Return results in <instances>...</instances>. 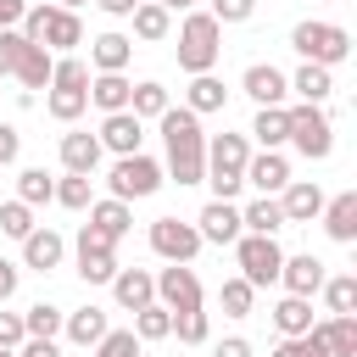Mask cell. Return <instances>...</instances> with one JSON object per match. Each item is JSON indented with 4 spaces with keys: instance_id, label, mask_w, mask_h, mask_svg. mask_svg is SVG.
<instances>
[{
    "instance_id": "1",
    "label": "cell",
    "mask_w": 357,
    "mask_h": 357,
    "mask_svg": "<svg viewBox=\"0 0 357 357\" xmlns=\"http://www.w3.org/2000/svg\"><path fill=\"white\" fill-rule=\"evenodd\" d=\"M162 139H167V178L178 184H201L206 178V134H201V117L190 106H167L162 117Z\"/></svg>"
},
{
    "instance_id": "2",
    "label": "cell",
    "mask_w": 357,
    "mask_h": 357,
    "mask_svg": "<svg viewBox=\"0 0 357 357\" xmlns=\"http://www.w3.org/2000/svg\"><path fill=\"white\" fill-rule=\"evenodd\" d=\"M223 56V22L212 11H190L178 22V67L195 78V73H212Z\"/></svg>"
},
{
    "instance_id": "3",
    "label": "cell",
    "mask_w": 357,
    "mask_h": 357,
    "mask_svg": "<svg viewBox=\"0 0 357 357\" xmlns=\"http://www.w3.org/2000/svg\"><path fill=\"white\" fill-rule=\"evenodd\" d=\"M17 33H22L28 45H45L50 56L84 45V22H78V11H61V6H28L22 22H17Z\"/></svg>"
},
{
    "instance_id": "4",
    "label": "cell",
    "mask_w": 357,
    "mask_h": 357,
    "mask_svg": "<svg viewBox=\"0 0 357 357\" xmlns=\"http://www.w3.org/2000/svg\"><path fill=\"white\" fill-rule=\"evenodd\" d=\"M245 156H251L245 134H218V139L206 145V184H212V201H234V195H240V184H245Z\"/></svg>"
},
{
    "instance_id": "5",
    "label": "cell",
    "mask_w": 357,
    "mask_h": 357,
    "mask_svg": "<svg viewBox=\"0 0 357 357\" xmlns=\"http://www.w3.org/2000/svg\"><path fill=\"white\" fill-rule=\"evenodd\" d=\"M290 45H296V56H307L318 67H335V61L351 56V33L340 22H296L290 28Z\"/></svg>"
},
{
    "instance_id": "6",
    "label": "cell",
    "mask_w": 357,
    "mask_h": 357,
    "mask_svg": "<svg viewBox=\"0 0 357 357\" xmlns=\"http://www.w3.org/2000/svg\"><path fill=\"white\" fill-rule=\"evenodd\" d=\"M284 112H290V145H296L307 162H324V156L335 151V123H329V112L312 106V100L284 106Z\"/></svg>"
},
{
    "instance_id": "7",
    "label": "cell",
    "mask_w": 357,
    "mask_h": 357,
    "mask_svg": "<svg viewBox=\"0 0 357 357\" xmlns=\"http://www.w3.org/2000/svg\"><path fill=\"white\" fill-rule=\"evenodd\" d=\"M162 162H151L145 151H134V156H117V167L106 173V184H112V195L117 201H139V195H156L162 190Z\"/></svg>"
},
{
    "instance_id": "8",
    "label": "cell",
    "mask_w": 357,
    "mask_h": 357,
    "mask_svg": "<svg viewBox=\"0 0 357 357\" xmlns=\"http://www.w3.org/2000/svg\"><path fill=\"white\" fill-rule=\"evenodd\" d=\"M234 257H240V279H245L251 290L273 284V279H279V262H284V251H279L273 234H240V240H234Z\"/></svg>"
},
{
    "instance_id": "9",
    "label": "cell",
    "mask_w": 357,
    "mask_h": 357,
    "mask_svg": "<svg viewBox=\"0 0 357 357\" xmlns=\"http://www.w3.org/2000/svg\"><path fill=\"white\" fill-rule=\"evenodd\" d=\"M78 279L84 284H112V273H117V240H106L100 229H78Z\"/></svg>"
},
{
    "instance_id": "10",
    "label": "cell",
    "mask_w": 357,
    "mask_h": 357,
    "mask_svg": "<svg viewBox=\"0 0 357 357\" xmlns=\"http://www.w3.org/2000/svg\"><path fill=\"white\" fill-rule=\"evenodd\" d=\"M201 245H206V240H201L195 223H184V218H156V223H151V251H156L162 262H190Z\"/></svg>"
},
{
    "instance_id": "11",
    "label": "cell",
    "mask_w": 357,
    "mask_h": 357,
    "mask_svg": "<svg viewBox=\"0 0 357 357\" xmlns=\"http://www.w3.org/2000/svg\"><path fill=\"white\" fill-rule=\"evenodd\" d=\"M151 279H156V301H162L167 312H190V307H201V279H195L190 262H167V268L151 273Z\"/></svg>"
},
{
    "instance_id": "12",
    "label": "cell",
    "mask_w": 357,
    "mask_h": 357,
    "mask_svg": "<svg viewBox=\"0 0 357 357\" xmlns=\"http://www.w3.org/2000/svg\"><path fill=\"white\" fill-rule=\"evenodd\" d=\"M195 234L212 240V245H234V240L245 234V229H240V206H234V201H206L201 218H195Z\"/></svg>"
},
{
    "instance_id": "13",
    "label": "cell",
    "mask_w": 357,
    "mask_h": 357,
    "mask_svg": "<svg viewBox=\"0 0 357 357\" xmlns=\"http://www.w3.org/2000/svg\"><path fill=\"white\" fill-rule=\"evenodd\" d=\"M240 89H245L257 106H284V95H290V78H284L273 61H257V67H245Z\"/></svg>"
},
{
    "instance_id": "14",
    "label": "cell",
    "mask_w": 357,
    "mask_h": 357,
    "mask_svg": "<svg viewBox=\"0 0 357 357\" xmlns=\"http://www.w3.org/2000/svg\"><path fill=\"white\" fill-rule=\"evenodd\" d=\"M100 151H117V156H134L139 151V139H145V123L134 117V112H106V123H100Z\"/></svg>"
},
{
    "instance_id": "15",
    "label": "cell",
    "mask_w": 357,
    "mask_h": 357,
    "mask_svg": "<svg viewBox=\"0 0 357 357\" xmlns=\"http://www.w3.org/2000/svg\"><path fill=\"white\" fill-rule=\"evenodd\" d=\"M279 206H284V223H312V218L324 212V190H318L312 178H290V184L279 190Z\"/></svg>"
},
{
    "instance_id": "16",
    "label": "cell",
    "mask_w": 357,
    "mask_h": 357,
    "mask_svg": "<svg viewBox=\"0 0 357 357\" xmlns=\"http://www.w3.org/2000/svg\"><path fill=\"white\" fill-rule=\"evenodd\" d=\"M329 273H324V262L307 251V257H284L279 262V284H284V296H318V284H324Z\"/></svg>"
},
{
    "instance_id": "17",
    "label": "cell",
    "mask_w": 357,
    "mask_h": 357,
    "mask_svg": "<svg viewBox=\"0 0 357 357\" xmlns=\"http://www.w3.org/2000/svg\"><path fill=\"white\" fill-rule=\"evenodd\" d=\"M324 234L329 240H340V245H351L357 240V190H340L335 201H324Z\"/></svg>"
},
{
    "instance_id": "18",
    "label": "cell",
    "mask_w": 357,
    "mask_h": 357,
    "mask_svg": "<svg viewBox=\"0 0 357 357\" xmlns=\"http://www.w3.org/2000/svg\"><path fill=\"white\" fill-rule=\"evenodd\" d=\"M61 257H67V240H61L56 229H28V234H22V262H28V268L50 273V268H61Z\"/></svg>"
},
{
    "instance_id": "19",
    "label": "cell",
    "mask_w": 357,
    "mask_h": 357,
    "mask_svg": "<svg viewBox=\"0 0 357 357\" xmlns=\"http://www.w3.org/2000/svg\"><path fill=\"white\" fill-rule=\"evenodd\" d=\"M245 184H257L262 195H279L290 184V162L279 151H262V156H245Z\"/></svg>"
},
{
    "instance_id": "20",
    "label": "cell",
    "mask_w": 357,
    "mask_h": 357,
    "mask_svg": "<svg viewBox=\"0 0 357 357\" xmlns=\"http://www.w3.org/2000/svg\"><path fill=\"white\" fill-rule=\"evenodd\" d=\"M112 296H117V307L139 312L145 301H156V279H151L145 268H117V273H112Z\"/></svg>"
},
{
    "instance_id": "21",
    "label": "cell",
    "mask_w": 357,
    "mask_h": 357,
    "mask_svg": "<svg viewBox=\"0 0 357 357\" xmlns=\"http://www.w3.org/2000/svg\"><path fill=\"white\" fill-rule=\"evenodd\" d=\"M318 329V340H324V351L329 357H357V312H329V324H312Z\"/></svg>"
},
{
    "instance_id": "22",
    "label": "cell",
    "mask_w": 357,
    "mask_h": 357,
    "mask_svg": "<svg viewBox=\"0 0 357 357\" xmlns=\"http://www.w3.org/2000/svg\"><path fill=\"white\" fill-rule=\"evenodd\" d=\"M61 167L67 173H95L100 167V139L95 134H78V128L61 134Z\"/></svg>"
},
{
    "instance_id": "23",
    "label": "cell",
    "mask_w": 357,
    "mask_h": 357,
    "mask_svg": "<svg viewBox=\"0 0 357 357\" xmlns=\"http://www.w3.org/2000/svg\"><path fill=\"white\" fill-rule=\"evenodd\" d=\"M89 229H100L106 240H123L128 229H134V212H128V201H89Z\"/></svg>"
},
{
    "instance_id": "24",
    "label": "cell",
    "mask_w": 357,
    "mask_h": 357,
    "mask_svg": "<svg viewBox=\"0 0 357 357\" xmlns=\"http://www.w3.org/2000/svg\"><path fill=\"white\" fill-rule=\"evenodd\" d=\"M50 67H56V56L45 50V45H22V56H17V78H22V89H50Z\"/></svg>"
},
{
    "instance_id": "25",
    "label": "cell",
    "mask_w": 357,
    "mask_h": 357,
    "mask_svg": "<svg viewBox=\"0 0 357 357\" xmlns=\"http://www.w3.org/2000/svg\"><path fill=\"white\" fill-rule=\"evenodd\" d=\"M223 100H229V89H223V78H212V73H195V78H190V89H184V106H190L195 117L223 112Z\"/></svg>"
},
{
    "instance_id": "26",
    "label": "cell",
    "mask_w": 357,
    "mask_h": 357,
    "mask_svg": "<svg viewBox=\"0 0 357 357\" xmlns=\"http://www.w3.org/2000/svg\"><path fill=\"white\" fill-rule=\"evenodd\" d=\"M128 17H134V33H139L145 45H162V39L173 33V11H162L156 0H139V6L128 11Z\"/></svg>"
},
{
    "instance_id": "27",
    "label": "cell",
    "mask_w": 357,
    "mask_h": 357,
    "mask_svg": "<svg viewBox=\"0 0 357 357\" xmlns=\"http://www.w3.org/2000/svg\"><path fill=\"white\" fill-rule=\"evenodd\" d=\"M128 56H134V39H123V33H100V39L89 45L95 73H123V67H128Z\"/></svg>"
},
{
    "instance_id": "28",
    "label": "cell",
    "mask_w": 357,
    "mask_h": 357,
    "mask_svg": "<svg viewBox=\"0 0 357 357\" xmlns=\"http://www.w3.org/2000/svg\"><path fill=\"white\" fill-rule=\"evenodd\" d=\"M128 89H134V84H128L123 73H95V78H89V100H95L100 112H128Z\"/></svg>"
},
{
    "instance_id": "29",
    "label": "cell",
    "mask_w": 357,
    "mask_h": 357,
    "mask_svg": "<svg viewBox=\"0 0 357 357\" xmlns=\"http://www.w3.org/2000/svg\"><path fill=\"white\" fill-rule=\"evenodd\" d=\"M50 117L56 123H78L84 117V106H89V84H50Z\"/></svg>"
},
{
    "instance_id": "30",
    "label": "cell",
    "mask_w": 357,
    "mask_h": 357,
    "mask_svg": "<svg viewBox=\"0 0 357 357\" xmlns=\"http://www.w3.org/2000/svg\"><path fill=\"white\" fill-rule=\"evenodd\" d=\"M240 229H245V234H273V229H284V206H279V195H257V201L240 212Z\"/></svg>"
},
{
    "instance_id": "31",
    "label": "cell",
    "mask_w": 357,
    "mask_h": 357,
    "mask_svg": "<svg viewBox=\"0 0 357 357\" xmlns=\"http://www.w3.org/2000/svg\"><path fill=\"white\" fill-rule=\"evenodd\" d=\"M61 335H67L73 346H95V340L106 335V312H100V307H78V312L61 318Z\"/></svg>"
},
{
    "instance_id": "32",
    "label": "cell",
    "mask_w": 357,
    "mask_h": 357,
    "mask_svg": "<svg viewBox=\"0 0 357 357\" xmlns=\"http://www.w3.org/2000/svg\"><path fill=\"white\" fill-rule=\"evenodd\" d=\"M251 134L262 139V151H279V145L290 139V112H284V106H262L257 123H251Z\"/></svg>"
},
{
    "instance_id": "33",
    "label": "cell",
    "mask_w": 357,
    "mask_h": 357,
    "mask_svg": "<svg viewBox=\"0 0 357 357\" xmlns=\"http://www.w3.org/2000/svg\"><path fill=\"white\" fill-rule=\"evenodd\" d=\"M273 324H279V335H307L312 329V296H284L273 307Z\"/></svg>"
},
{
    "instance_id": "34",
    "label": "cell",
    "mask_w": 357,
    "mask_h": 357,
    "mask_svg": "<svg viewBox=\"0 0 357 357\" xmlns=\"http://www.w3.org/2000/svg\"><path fill=\"white\" fill-rule=\"evenodd\" d=\"M290 89L301 95V100H312V106H324L329 100V89H335V78H329V67H318V61H307L296 78H290Z\"/></svg>"
},
{
    "instance_id": "35",
    "label": "cell",
    "mask_w": 357,
    "mask_h": 357,
    "mask_svg": "<svg viewBox=\"0 0 357 357\" xmlns=\"http://www.w3.org/2000/svg\"><path fill=\"white\" fill-rule=\"evenodd\" d=\"M167 106H173V100H167V89H162L156 78H145V84H134V89H128V112H134L139 123H145V117H162Z\"/></svg>"
},
{
    "instance_id": "36",
    "label": "cell",
    "mask_w": 357,
    "mask_h": 357,
    "mask_svg": "<svg viewBox=\"0 0 357 357\" xmlns=\"http://www.w3.org/2000/svg\"><path fill=\"white\" fill-rule=\"evenodd\" d=\"M17 201H28V206L56 201V178H50L45 167H22V173H17Z\"/></svg>"
},
{
    "instance_id": "37",
    "label": "cell",
    "mask_w": 357,
    "mask_h": 357,
    "mask_svg": "<svg viewBox=\"0 0 357 357\" xmlns=\"http://www.w3.org/2000/svg\"><path fill=\"white\" fill-rule=\"evenodd\" d=\"M134 335H139V340H167V335H173V312H167L162 301H145V307L134 312Z\"/></svg>"
},
{
    "instance_id": "38",
    "label": "cell",
    "mask_w": 357,
    "mask_h": 357,
    "mask_svg": "<svg viewBox=\"0 0 357 357\" xmlns=\"http://www.w3.org/2000/svg\"><path fill=\"white\" fill-rule=\"evenodd\" d=\"M61 318H67L61 307H50V301H33V307L22 312V329H28V335H39V340H56V335H61Z\"/></svg>"
},
{
    "instance_id": "39",
    "label": "cell",
    "mask_w": 357,
    "mask_h": 357,
    "mask_svg": "<svg viewBox=\"0 0 357 357\" xmlns=\"http://www.w3.org/2000/svg\"><path fill=\"white\" fill-rule=\"evenodd\" d=\"M318 290H324L329 312H340V318H346V312H357V279H351V273H335V279H324Z\"/></svg>"
},
{
    "instance_id": "40",
    "label": "cell",
    "mask_w": 357,
    "mask_h": 357,
    "mask_svg": "<svg viewBox=\"0 0 357 357\" xmlns=\"http://www.w3.org/2000/svg\"><path fill=\"white\" fill-rule=\"evenodd\" d=\"M139 346H145V340H139L134 329H106V335L95 340V357H139Z\"/></svg>"
},
{
    "instance_id": "41",
    "label": "cell",
    "mask_w": 357,
    "mask_h": 357,
    "mask_svg": "<svg viewBox=\"0 0 357 357\" xmlns=\"http://www.w3.org/2000/svg\"><path fill=\"white\" fill-rule=\"evenodd\" d=\"M56 201L61 206H73V212H84L95 195H89V173H67V178H56Z\"/></svg>"
},
{
    "instance_id": "42",
    "label": "cell",
    "mask_w": 357,
    "mask_h": 357,
    "mask_svg": "<svg viewBox=\"0 0 357 357\" xmlns=\"http://www.w3.org/2000/svg\"><path fill=\"white\" fill-rule=\"evenodd\" d=\"M218 301H223V312H229V318H245V312H251V301H257V290H251L245 279H223Z\"/></svg>"
},
{
    "instance_id": "43",
    "label": "cell",
    "mask_w": 357,
    "mask_h": 357,
    "mask_svg": "<svg viewBox=\"0 0 357 357\" xmlns=\"http://www.w3.org/2000/svg\"><path fill=\"white\" fill-rule=\"evenodd\" d=\"M173 335H178L184 346H201V340L212 335V324H206V312H201V307H190V312H173Z\"/></svg>"
},
{
    "instance_id": "44",
    "label": "cell",
    "mask_w": 357,
    "mask_h": 357,
    "mask_svg": "<svg viewBox=\"0 0 357 357\" xmlns=\"http://www.w3.org/2000/svg\"><path fill=\"white\" fill-rule=\"evenodd\" d=\"M28 229H33V206H28V201H6V206H0V234L22 240Z\"/></svg>"
},
{
    "instance_id": "45",
    "label": "cell",
    "mask_w": 357,
    "mask_h": 357,
    "mask_svg": "<svg viewBox=\"0 0 357 357\" xmlns=\"http://www.w3.org/2000/svg\"><path fill=\"white\" fill-rule=\"evenodd\" d=\"M273 357H329V351H324L318 329H307V335H284V340L273 346Z\"/></svg>"
},
{
    "instance_id": "46",
    "label": "cell",
    "mask_w": 357,
    "mask_h": 357,
    "mask_svg": "<svg viewBox=\"0 0 357 357\" xmlns=\"http://www.w3.org/2000/svg\"><path fill=\"white\" fill-rule=\"evenodd\" d=\"M28 340V329H22V312H0V346L6 351H17Z\"/></svg>"
},
{
    "instance_id": "47",
    "label": "cell",
    "mask_w": 357,
    "mask_h": 357,
    "mask_svg": "<svg viewBox=\"0 0 357 357\" xmlns=\"http://www.w3.org/2000/svg\"><path fill=\"white\" fill-rule=\"evenodd\" d=\"M22 45H28V39H22L17 28H0V73H11V67H17V56H22Z\"/></svg>"
},
{
    "instance_id": "48",
    "label": "cell",
    "mask_w": 357,
    "mask_h": 357,
    "mask_svg": "<svg viewBox=\"0 0 357 357\" xmlns=\"http://www.w3.org/2000/svg\"><path fill=\"white\" fill-rule=\"evenodd\" d=\"M257 11V0H212V17L218 22H245Z\"/></svg>"
},
{
    "instance_id": "49",
    "label": "cell",
    "mask_w": 357,
    "mask_h": 357,
    "mask_svg": "<svg viewBox=\"0 0 357 357\" xmlns=\"http://www.w3.org/2000/svg\"><path fill=\"white\" fill-rule=\"evenodd\" d=\"M17 151H22V134H17L11 123H0V167H11V162H17Z\"/></svg>"
},
{
    "instance_id": "50",
    "label": "cell",
    "mask_w": 357,
    "mask_h": 357,
    "mask_svg": "<svg viewBox=\"0 0 357 357\" xmlns=\"http://www.w3.org/2000/svg\"><path fill=\"white\" fill-rule=\"evenodd\" d=\"M17 357H61V351H56V340H39V335H28V340L17 346Z\"/></svg>"
},
{
    "instance_id": "51",
    "label": "cell",
    "mask_w": 357,
    "mask_h": 357,
    "mask_svg": "<svg viewBox=\"0 0 357 357\" xmlns=\"http://www.w3.org/2000/svg\"><path fill=\"white\" fill-rule=\"evenodd\" d=\"M11 296H17V262H6V257H0V307H6Z\"/></svg>"
},
{
    "instance_id": "52",
    "label": "cell",
    "mask_w": 357,
    "mask_h": 357,
    "mask_svg": "<svg viewBox=\"0 0 357 357\" xmlns=\"http://www.w3.org/2000/svg\"><path fill=\"white\" fill-rule=\"evenodd\" d=\"M212 357H251V346H245L240 335H229V340H218V346H212Z\"/></svg>"
},
{
    "instance_id": "53",
    "label": "cell",
    "mask_w": 357,
    "mask_h": 357,
    "mask_svg": "<svg viewBox=\"0 0 357 357\" xmlns=\"http://www.w3.org/2000/svg\"><path fill=\"white\" fill-rule=\"evenodd\" d=\"M22 11H28V0H0V28H17Z\"/></svg>"
},
{
    "instance_id": "54",
    "label": "cell",
    "mask_w": 357,
    "mask_h": 357,
    "mask_svg": "<svg viewBox=\"0 0 357 357\" xmlns=\"http://www.w3.org/2000/svg\"><path fill=\"white\" fill-rule=\"evenodd\" d=\"M95 6H100V11H106V17H128V11H134V6H139V0H95Z\"/></svg>"
},
{
    "instance_id": "55",
    "label": "cell",
    "mask_w": 357,
    "mask_h": 357,
    "mask_svg": "<svg viewBox=\"0 0 357 357\" xmlns=\"http://www.w3.org/2000/svg\"><path fill=\"white\" fill-rule=\"evenodd\" d=\"M162 11H195V0H156Z\"/></svg>"
},
{
    "instance_id": "56",
    "label": "cell",
    "mask_w": 357,
    "mask_h": 357,
    "mask_svg": "<svg viewBox=\"0 0 357 357\" xmlns=\"http://www.w3.org/2000/svg\"><path fill=\"white\" fill-rule=\"evenodd\" d=\"M78 6H89V0H61V11H78Z\"/></svg>"
},
{
    "instance_id": "57",
    "label": "cell",
    "mask_w": 357,
    "mask_h": 357,
    "mask_svg": "<svg viewBox=\"0 0 357 357\" xmlns=\"http://www.w3.org/2000/svg\"><path fill=\"white\" fill-rule=\"evenodd\" d=\"M0 357H17V351H6V346H0Z\"/></svg>"
}]
</instances>
